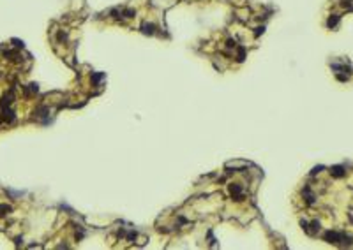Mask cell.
<instances>
[{
  "label": "cell",
  "instance_id": "cell-2",
  "mask_svg": "<svg viewBox=\"0 0 353 250\" xmlns=\"http://www.w3.org/2000/svg\"><path fill=\"white\" fill-rule=\"evenodd\" d=\"M9 211H11V206H7V204H0V215H7Z\"/></svg>",
  "mask_w": 353,
  "mask_h": 250
},
{
  "label": "cell",
  "instance_id": "cell-5",
  "mask_svg": "<svg viewBox=\"0 0 353 250\" xmlns=\"http://www.w3.org/2000/svg\"><path fill=\"white\" fill-rule=\"evenodd\" d=\"M332 173H334L336 176H341V174H342V168H339V166H337V168L332 169Z\"/></svg>",
  "mask_w": 353,
  "mask_h": 250
},
{
  "label": "cell",
  "instance_id": "cell-1",
  "mask_svg": "<svg viewBox=\"0 0 353 250\" xmlns=\"http://www.w3.org/2000/svg\"><path fill=\"white\" fill-rule=\"evenodd\" d=\"M4 118L9 120V122H13V120H14V113H13L11 109H4Z\"/></svg>",
  "mask_w": 353,
  "mask_h": 250
},
{
  "label": "cell",
  "instance_id": "cell-4",
  "mask_svg": "<svg viewBox=\"0 0 353 250\" xmlns=\"http://www.w3.org/2000/svg\"><path fill=\"white\" fill-rule=\"evenodd\" d=\"M152 28H154L152 25H143V32L145 34H152Z\"/></svg>",
  "mask_w": 353,
  "mask_h": 250
},
{
  "label": "cell",
  "instance_id": "cell-3",
  "mask_svg": "<svg viewBox=\"0 0 353 250\" xmlns=\"http://www.w3.org/2000/svg\"><path fill=\"white\" fill-rule=\"evenodd\" d=\"M337 19H339V18H337V16L334 14V18H330V19H328V27H336V23H337Z\"/></svg>",
  "mask_w": 353,
  "mask_h": 250
}]
</instances>
